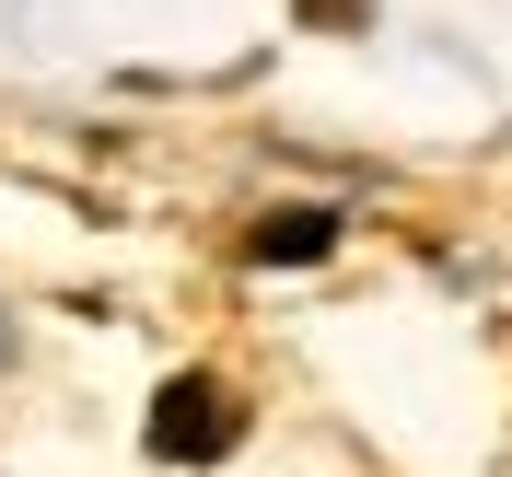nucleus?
Returning <instances> with one entry per match:
<instances>
[{"instance_id": "1", "label": "nucleus", "mask_w": 512, "mask_h": 477, "mask_svg": "<svg viewBox=\"0 0 512 477\" xmlns=\"http://www.w3.org/2000/svg\"><path fill=\"white\" fill-rule=\"evenodd\" d=\"M140 443H152L163 466H222V454H233V396H222L210 373H163Z\"/></svg>"}, {"instance_id": "2", "label": "nucleus", "mask_w": 512, "mask_h": 477, "mask_svg": "<svg viewBox=\"0 0 512 477\" xmlns=\"http://www.w3.org/2000/svg\"><path fill=\"white\" fill-rule=\"evenodd\" d=\"M326 245H338V210H268V222L245 233V256H256V268H315Z\"/></svg>"}]
</instances>
